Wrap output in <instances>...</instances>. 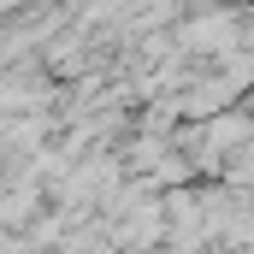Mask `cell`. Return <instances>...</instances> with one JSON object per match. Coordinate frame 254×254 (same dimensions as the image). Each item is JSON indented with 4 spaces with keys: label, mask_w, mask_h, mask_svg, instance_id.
<instances>
[{
    "label": "cell",
    "mask_w": 254,
    "mask_h": 254,
    "mask_svg": "<svg viewBox=\"0 0 254 254\" xmlns=\"http://www.w3.org/2000/svg\"><path fill=\"white\" fill-rule=\"evenodd\" d=\"M148 254H154V249H148ZM166 254H184V249H166Z\"/></svg>",
    "instance_id": "1"
}]
</instances>
